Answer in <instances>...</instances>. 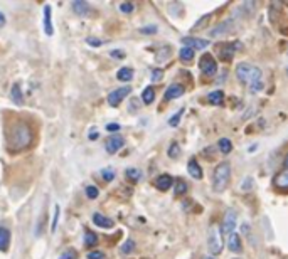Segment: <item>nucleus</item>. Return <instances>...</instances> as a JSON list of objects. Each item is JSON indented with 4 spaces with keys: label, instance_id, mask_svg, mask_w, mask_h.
Returning <instances> with one entry per match:
<instances>
[{
    "label": "nucleus",
    "instance_id": "obj_1",
    "mask_svg": "<svg viewBox=\"0 0 288 259\" xmlns=\"http://www.w3.org/2000/svg\"><path fill=\"white\" fill-rule=\"evenodd\" d=\"M32 138H34L32 130H30V126L27 123L17 121L12 125L10 135H8V147H10V150H14V152L25 150V148L30 147Z\"/></svg>",
    "mask_w": 288,
    "mask_h": 259
},
{
    "label": "nucleus",
    "instance_id": "obj_2",
    "mask_svg": "<svg viewBox=\"0 0 288 259\" xmlns=\"http://www.w3.org/2000/svg\"><path fill=\"white\" fill-rule=\"evenodd\" d=\"M229 180H231V164L229 162H221L216 165L214 172H212V190L216 194L226 190Z\"/></svg>",
    "mask_w": 288,
    "mask_h": 259
},
{
    "label": "nucleus",
    "instance_id": "obj_3",
    "mask_svg": "<svg viewBox=\"0 0 288 259\" xmlns=\"http://www.w3.org/2000/svg\"><path fill=\"white\" fill-rule=\"evenodd\" d=\"M236 78L243 85L253 86L256 83L261 81V69L258 66L250 64V63H239L236 66Z\"/></svg>",
    "mask_w": 288,
    "mask_h": 259
},
{
    "label": "nucleus",
    "instance_id": "obj_4",
    "mask_svg": "<svg viewBox=\"0 0 288 259\" xmlns=\"http://www.w3.org/2000/svg\"><path fill=\"white\" fill-rule=\"evenodd\" d=\"M223 232L218 226H211L209 234H207V248L212 256H218L223 251Z\"/></svg>",
    "mask_w": 288,
    "mask_h": 259
},
{
    "label": "nucleus",
    "instance_id": "obj_5",
    "mask_svg": "<svg viewBox=\"0 0 288 259\" xmlns=\"http://www.w3.org/2000/svg\"><path fill=\"white\" fill-rule=\"evenodd\" d=\"M199 69H201L204 76H214L218 73V63L211 54H202L201 59H199Z\"/></svg>",
    "mask_w": 288,
    "mask_h": 259
},
{
    "label": "nucleus",
    "instance_id": "obj_6",
    "mask_svg": "<svg viewBox=\"0 0 288 259\" xmlns=\"http://www.w3.org/2000/svg\"><path fill=\"white\" fill-rule=\"evenodd\" d=\"M236 222H238V214L234 209H228L224 212V219H223V236H231L234 229H236Z\"/></svg>",
    "mask_w": 288,
    "mask_h": 259
},
{
    "label": "nucleus",
    "instance_id": "obj_7",
    "mask_svg": "<svg viewBox=\"0 0 288 259\" xmlns=\"http://www.w3.org/2000/svg\"><path fill=\"white\" fill-rule=\"evenodd\" d=\"M243 49V44L241 42H226L223 46L219 47V58L221 61H224V63H229V61H233L234 54Z\"/></svg>",
    "mask_w": 288,
    "mask_h": 259
},
{
    "label": "nucleus",
    "instance_id": "obj_8",
    "mask_svg": "<svg viewBox=\"0 0 288 259\" xmlns=\"http://www.w3.org/2000/svg\"><path fill=\"white\" fill-rule=\"evenodd\" d=\"M132 93V87L130 86H123V87H118V89L112 91V93L108 94V104L110 106H118L120 103H122L123 99L127 98L128 94Z\"/></svg>",
    "mask_w": 288,
    "mask_h": 259
},
{
    "label": "nucleus",
    "instance_id": "obj_9",
    "mask_svg": "<svg viewBox=\"0 0 288 259\" xmlns=\"http://www.w3.org/2000/svg\"><path fill=\"white\" fill-rule=\"evenodd\" d=\"M233 25H234V20L233 19H228L224 22H221V24L216 25L214 29H211L209 36L211 37H226L229 32L233 30Z\"/></svg>",
    "mask_w": 288,
    "mask_h": 259
},
{
    "label": "nucleus",
    "instance_id": "obj_10",
    "mask_svg": "<svg viewBox=\"0 0 288 259\" xmlns=\"http://www.w3.org/2000/svg\"><path fill=\"white\" fill-rule=\"evenodd\" d=\"M125 145V140H123L122 135H112L108 140H106V152L110 155H115L117 152L122 150V147Z\"/></svg>",
    "mask_w": 288,
    "mask_h": 259
},
{
    "label": "nucleus",
    "instance_id": "obj_11",
    "mask_svg": "<svg viewBox=\"0 0 288 259\" xmlns=\"http://www.w3.org/2000/svg\"><path fill=\"white\" fill-rule=\"evenodd\" d=\"M184 47H190V49L197 51V49H206L209 46V41L206 39H199V37H182Z\"/></svg>",
    "mask_w": 288,
    "mask_h": 259
},
{
    "label": "nucleus",
    "instance_id": "obj_12",
    "mask_svg": "<svg viewBox=\"0 0 288 259\" xmlns=\"http://www.w3.org/2000/svg\"><path fill=\"white\" fill-rule=\"evenodd\" d=\"M93 224L98 227H103V229H112V227L115 226V221L113 219H110L108 216H103V214L100 212H95L93 214Z\"/></svg>",
    "mask_w": 288,
    "mask_h": 259
},
{
    "label": "nucleus",
    "instance_id": "obj_13",
    "mask_svg": "<svg viewBox=\"0 0 288 259\" xmlns=\"http://www.w3.org/2000/svg\"><path fill=\"white\" fill-rule=\"evenodd\" d=\"M172 185H174V178H172V175H169V173H162V175H158V177L155 178V187H157L158 190H162V192L169 190Z\"/></svg>",
    "mask_w": 288,
    "mask_h": 259
},
{
    "label": "nucleus",
    "instance_id": "obj_14",
    "mask_svg": "<svg viewBox=\"0 0 288 259\" xmlns=\"http://www.w3.org/2000/svg\"><path fill=\"white\" fill-rule=\"evenodd\" d=\"M228 249L234 254H239L243 251V243H241V236L238 232H233L231 236H228Z\"/></svg>",
    "mask_w": 288,
    "mask_h": 259
},
{
    "label": "nucleus",
    "instance_id": "obj_15",
    "mask_svg": "<svg viewBox=\"0 0 288 259\" xmlns=\"http://www.w3.org/2000/svg\"><path fill=\"white\" fill-rule=\"evenodd\" d=\"M185 93V87L182 85H170L169 87L165 89V99L167 101H172V99H177V98H180Z\"/></svg>",
    "mask_w": 288,
    "mask_h": 259
},
{
    "label": "nucleus",
    "instance_id": "obj_16",
    "mask_svg": "<svg viewBox=\"0 0 288 259\" xmlns=\"http://www.w3.org/2000/svg\"><path fill=\"white\" fill-rule=\"evenodd\" d=\"M187 172H189L190 177L196 178V180H201V178H202V175H204L202 169H201V165H199V162H197L196 159H190V160H189V164H187Z\"/></svg>",
    "mask_w": 288,
    "mask_h": 259
},
{
    "label": "nucleus",
    "instance_id": "obj_17",
    "mask_svg": "<svg viewBox=\"0 0 288 259\" xmlns=\"http://www.w3.org/2000/svg\"><path fill=\"white\" fill-rule=\"evenodd\" d=\"M273 185L280 190H288V169L282 170L280 173H277V177L273 180Z\"/></svg>",
    "mask_w": 288,
    "mask_h": 259
},
{
    "label": "nucleus",
    "instance_id": "obj_18",
    "mask_svg": "<svg viewBox=\"0 0 288 259\" xmlns=\"http://www.w3.org/2000/svg\"><path fill=\"white\" fill-rule=\"evenodd\" d=\"M73 10L74 14H79V15H88L91 12V5L85 0H76L73 2Z\"/></svg>",
    "mask_w": 288,
    "mask_h": 259
},
{
    "label": "nucleus",
    "instance_id": "obj_19",
    "mask_svg": "<svg viewBox=\"0 0 288 259\" xmlns=\"http://www.w3.org/2000/svg\"><path fill=\"white\" fill-rule=\"evenodd\" d=\"M10 246V231L7 227H0V251L5 253Z\"/></svg>",
    "mask_w": 288,
    "mask_h": 259
},
{
    "label": "nucleus",
    "instance_id": "obj_20",
    "mask_svg": "<svg viewBox=\"0 0 288 259\" xmlns=\"http://www.w3.org/2000/svg\"><path fill=\"white\" fill-rule=\"evenodd\" d=\"M44 32H46V36H52V34H54L52 22H51V5L44 7Z\"/></svg>",
    "mask_w": 288,
    "mask_h": 259
},
{
    "label": "nucleus",
    "instance_id": "obj_21",
    "mask_svg": "<svg viewBox=\"0 0 288 259\" xmlns=\"http://www.w3.org/2000/svg\"><path fill=\"white\" fill-rule=\"evenodd\" d=\"M207 101H209L211 104H214V106H219V104H223V101H224V93L219 89L212 91V93L207 94Z\"/></svg>",
    "mask_w": 288,
    "mask_h": 259
},
{
    "label": "nucleus",
    "instance_id": "obj_22",
    "mask_svg": "<svg viewBox=\"0 0 288 259\" xmlns=\"http://www.w3.org/2000/svg\"><path fill=\"white\" fill-rule=\"evenodd\" d=\"M117 78H118V81H125V83L132 81V78H134V69L128 68V66L127 68H122L117 73Z\"/></svg>",
    "mask_w": 288,
    "mask_h": 259
},
{
    "label": "nucleus",
    "instance_id": "obj_23",
    "mask_svg": "<svg viewBox=\"0 0 288 259\" xmlns=\"http://www.w3.org/2000/svg\"><path fill=\"white\" fill-rule=\"evenodd\" d=\"M194 56H196V51L190 49V47H182V49L179 51V58L182 63H190V61L194 59Z\"/></svg>",
    "mask_w": 288,
    "mask_h": 259
},
{
    "label": "nucleus",
    "instance_id": "obj_24",
    "mask_svg": "<svg viewBox=\"0 0 288 259\" xmlns=\"http://www.w3.org/2000/svg\"><path fill=\"white\" fill-rule=\"evenodd\" d=\"M218 147H219V152L224 153V155H228V153L233 152V143L229 138H219Z\"/></svg>",
    "mask_w": 288,
    "mask_h": 259
},
{
    "label": "nucleus",
    "instance_id": "obj_25",
    "mask_svg": "<svg viewBox=\"0 0 288 259\" xmlns=\"http://www.w3.org/2000/svg\"><path fill=\"white\" fill-rule=\"evenodd\" d=\"M10 94H12V99H14L15 104H22V103H24V96H22V91H20V85H19V83H15V85L12 86Z\"/></svg>",
    "mask_w": 288,
    "mask_h": 259
},
{
    "label": "nucleus",
    "instance_id": "obj_26",
    "mask_svg": "<svg viewBox=\"0 0 288 259\" xmlns=\"http://www.w3.org/2000/svg\"><path fill=\"white\" fill-rule=\"evenodd\" d=\"M155 99V89L152 86H147L144 89V93H142V101H144L145 104H152Z\"/></svg>",
    "mask_w": 288,
    "mask_h": 259
},
{
    "label": "nucleus",
    "instance_id": "obj_27",
    "mask_svg": "<svg viewBox=\"0 0 288 259\" xmlns=\"http://www.w3.org/2000/svg\"><path fill=\"white\" fill-rule=\"evenodd\" d=\"M125 175H127V178L130 180V182H134V183H137L139 180L142 178V170H139V169H127V172H125Z\"/></svg>",
    "mask_w": 288,
    "mask_h": 259
},
{
    "label": "nucleus",
    "instance_id": "obj_28",
    "mask_svg": "<svg viewBox=\"0 0 288 259\" xmlns=\"http://www.w3.org/2000/svg\"><path fill=\"white\" fill-rule=\"evenodd\" d=\"M96 243H98V236L91 231H86L85 232V244L88 246V248H93V246H96Z\"/></svg>",
    "mask_w": 288,
    "mask_h": 259
},
{
    "label": "nucleus",
    "instance_id": "obj_29",
    "mask_svg": "<svg viewBox=\"0 0 288 259\" xmlns=\"http://www.w3.org/2000/svg\"><path fill=\"white\" fill-rule=\"evenodd\" d=\"M211 17H212V14H206V15H202L201 19H199V20L196 22V24H194L192 30H202V29L207 25V22L211 20Z\"/></svg>",
    "mask_w": 288,
    "mask_h": 259
},
{
    "label": "nucleus",
    "instance_id": "obj_30",
    "mask_svg": "<svg viewBox=\"0 0 288 259\" xmlns=\"http://www.w3.org/2000/svg\"><path fill=\"white\" fill-rule=\"evenodd\" d=\"M175 195H184L185 192H187V183L184 182L182 178H179V180H175Z\"/></svg>",
    "mask_w": 288,
    "mask_h": 259
},
{
    "label": "nucleus",
    "instance_id": "obj_31",
    "mask_svg": "<svg viewBox=\"0 0 288 259\" xmlns=\"http://www.w3.org/2000/svg\"><path fill=\"white\" fill-rule=\"evenodd\" d=\"M167 155L170 157V159H177V157L180 155V148H179V143H172L169 147V150H167Z\"/></svg>",
    "mask_w": 288,
    "mask_h": 259
},
{
    "label": "nucleus",
    "instance_id": "obj_32",
    "mask_svg": "<svg viewBox=\"0 0 288 259\" xmlns=\"http://www.w3.org/2000/svg\"><path fill=\"white\" fill-rule=\"evenodd\" d=\"M85 190H86V197H88V199H91V200L96 199V197L100 195V190H98V187H96V185H88Z\"/></svg>",
    "mask_w": 288,
    "mask_h": 259
},
{
    "label": "nucleus",
    "instance_id": "obj_33",
    "mask_svg": "<svg viewBox=\"0 0 288 259\" xmlns=\"http://www.w3.org/2000/svg\"><path fill=\"white\" fill-rule=\"evenodd\" d=\"M59 259H78V251H76V249H73V248L66 249V251L59 256Z\"/></svg>",
    "mask_w": 288,
    "mask_h": 259
},
{
    "label": "nucleus",
    "instance_id": "obj_34",
    "mask_svg": "<svg viewBox=\"0 0 288 259\" xmlns=\"http://www.w3.org/2000/svg\"><path fill=\"white\" fill-rule=\"evenodd\" d=\"M182 115H184V108H182V109H179V111H177L175 115L170 118V120H169V125H170V126H177V125H179V123H180V118H182Z\"/></svg>",
    "mask_w": 288,
    "mask_h": 259
},
{
    "label": "nucleus",
    "instance_id": "obj_35",
    "mask_svg": "<svg viewBox=\"0 0 288 259\" xmlns=\"http://www.w3.org/2000/svg\"><path fill=\"white\" fill-rule=\"evenodd\" d=\"M101 175H103L105 182H112V180L115 178V172L112 169H103V170H101Z\"/></svg>",
    "mask_w": 288,
    "mask_h": 259
},
{
    "label": "nucleus",
    "instance_id": "obj_36",
    "mask_svg": "<svg viewBox=\"0 0 288 259\" xmlns=\"http://www.w3.org/2000/svg\"><path fill=\"white\" fill-rule=\"evenodd\" d=\"M59 210H61V207H59V205H56V207H54V217H52V222H51V231H52V232L57 229V219H59Z\"/></svg>",
    "mask_w": 288,
    "mask_h": 259
},
{
    "label": "nucleus",
    "instance_id": "obj_37",
    "mask_svg": "<svg viewBox=\"0 0 288 259\" xmlns=\"http://www.w3.org/2000/svg\"><path fill=\"white\" fill-rule=\"evenodd\" d=\"M134 3H130V2H125V3H122L120 5V12H123V14H130V12H134Z\"/></svg>",
    "mask_w": 288,
    "mask_h": 259
},
{
    "label": "nucleus",
    "instance_id": "obj_38",
    "mask_svg": "<svg viewBox=\"0 0 288 259\" xmlns=\"http://www.w3.org/2000/svg\"><path fill=\"white\" fill-rule=\"evenodd\" d=\"M157 25H145V27L140 29L142 34H157Z\"/></svg>",
    "mask_w": 288,
    "mask_h": 259
},
{
    "label": "nucleus",
    "instance_id": "obj_39",
    "mask_svg": "<svg viewBox=\"0 0 288 259\" xmlns=\"http://www.w3.org/2000/svg\"><path fill=\"white\" fill-rule=\"evenodd\" d=\"M134 248H135V243H134V241H127V243L122 246V253H125V254H127V253H130Z\"/></svg>",
    "mask_w": 288,
    "mask_h": 259
},
{
    "label": "nucleus",
    "instance_id": "obj_40",
    "mask_svg": "<svg viewBox=\"0 0 288 259\" xmlns=\"http://www.w3.org/2000/svg\"><path fill=\"white\" fill-rule=\"evenodd\" d=\"M88 259H105V253L103 251H91L88 254Z\"/></svg>",
    "mask_w": 288,
    "mask_h": 259
},
{
    "label": "nucleus",
    "instance_id": "obj_41",
    "mask_svg": "<svg viewBox=\"0 0 288 259\" xmlns=\"http://www.w3.org/2000/svg\"><path fill=\"white\" fill-rule=\"evenodd\" d=\"M110 56H112V58H115V59H123V58H125V52L120 51V49H115V51L110 52Z\"/></svg>",
    "mask_w": 288,
    "mask_h": 259
},
{
    "label": "nucleus",
    "instance_id": "obj_42",
    "mask_svg": "<svg viewBox=\"0 0 288 259\" xmlns=\"http://www.w3.org/2000/svg\"><path fill=\"white\" fill-rule=\"evenodd\" d=\"M163 76V73L160 71V69H155V71H152V81H160Z\"/></svg>",
    "mask_w": 288,
    "mask_h": 259
},
{
    "label": "nucleus",
    "instance_id": "obj_43",
    "mask_svg": "<svg viewBox=\"0 0 288 259\" xmlns=\"http://www.w3.org/2000/svg\"><path fill=\"white\" fill-rule=\"evenodd\" d=\"M86 42L90 44V46H95V47H100L101 44H103V41H100V39H93V37L86 39Z\"/></svg>",
    "mask_w": 288,
    "mask_h": 259
},
{
    "label": "nucleus",
    "instance_id": "obj_44",
    "mask_svg": "<svg viewBox=\"0 0 288 259\" xmlns=\"http://www.w3.org/2000/svg\"><path fill=\"white\" fill-rule=\"evenodd\" d=\"M251 91H253V93H258L260 89H263V81H260V83H256V85H253L250 87Z\"/></svg>",
    "mask_w": 288,
    "mask_h": 259
},
{
    "label": "nucleus",
    "instance_id": "obj_45",
    "mask_svg": "<svg viewBox=\"0 0 288 259\" xmlns=\"http://www.w3.org/2000/svg\"><path fill=\"white\" fill-rule=\"evenodd\" d=\"M106 130H108V131H118V130H120V125H117V123H112V125L106 126Z\"/></svg>",
    "mask_w": 288,
    "mask_h": 259
},
{
    "label": "nucleus",
    "instance_id": "obj_46",
    "mask_svg": "<svg viewBox=\"0 0 288 259\" xmlns=\"http://www.w3.org/2000/svg\"><path fill=\"white\" fill-rule=\"evenodd\" d=\"M98 137H100L98 131H91L90 133V140H98Z\"/></svg>",
    "mask_w": 288,
    "mask_h": 259
},
{
    "label": "nucleus",
    "instance_id": "obj_47",
    "mask_svg": "<svg viewBox=\"0 0 288 259\" xmlns=\"http://www.w3.org/2000/svg\"><path fill=\"white\" fill-rule=\"evenodd\" d=\"M3 25H5V15L0 12V27H3Z\"/></svg>",
    "mask_w": 288,
    "mask_h": 259
},
{
    "label": "nucleus",
    "instance_id": "obj_48",
    "mask_svg": "<svg viewBox=\"0 0 288 259\" xmlns=\"http://www.w3.org/2000/svg\"><path fill=\"white\" fill-rule=\"evenodd\" d=\"M283 165H285V169H288V153H287V157H285V162H283Z\"/></svg>",
    "mask_w": 288,
    "mask_h": 259
},
{
    "label": "nucleus",
    "instance_id": "obj_49",
    "mask_svg": "<svg viewBox=\"0 0 288 259\" xmlns=\"http://www.w3.org/2000/svg\"><path fill=\"white\" fill-rule=\"evenodd\" d=\"M202 259H214V258H212V256H204Z\"/></svg>",
    "mask_w": 288,
    "mask_h": 259
}]
</instances>
